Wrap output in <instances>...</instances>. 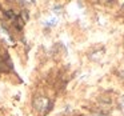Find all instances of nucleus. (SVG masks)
<instances>
[]
</instances>
